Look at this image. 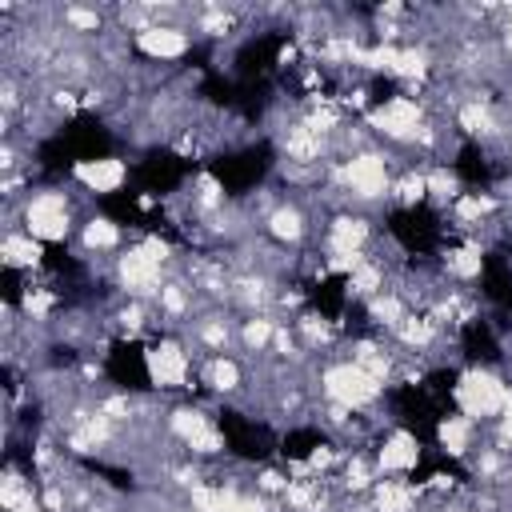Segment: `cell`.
<instances>
[{
  "mask_svg": "<svg viewBox=\"0 0 512 512\" xmlns=\"http://www.w3.org/2000/svg\"><path fill=\"white\" fill-rule=\"evenodd\" d=\"M200 380H204L216 396H236V392H244L248 372H244V360H240V356L220 352V356H204V364H200Z\"/></svg>",
  "mask_w": 512,
  "mask_h": 512,
  "instance_id": "4fadbf2b",
  "label": "cell"
},
{
  "mask_svg": "<svg viewBox=\"0 0 512 512\" xmlns=\"http://www.w3.org/2000/svg\"><path fill=\"white\" fill-rule=\"evenodd\" d=\"M192 360L196 352L188 348L184 336H160L156 344L144 348V372H148V384L152 392H184L192 388Z\"/></svg>",
  "mask_w": 512,
  "mask_h": 512,
  "instance_id": "52a82bcc",
  "label": "cell"
},
{
  "mask_svg": "<svg viewBox=\"0 0 512 512\" xmlns=\"http://www.w3.org/2000/svg\"><path fill=\"white\" fill-rule=\"evenodd\" d=\"M120 240H124V232H120V224H116L112 216H84V224H80V248H84L88 256L116 252Z\"/></svg>",
  "mask_w": 512,
  "mask_h": 512,
  "instance_id": "44dd1931",
  "label": "cell"
},
{
  "mask_svg": "<svg viewBox=\"0 0 512 512\" xmlns=\"http://www.w3.org/2000/svg\"><path fill=\"white\" fill-rule=\"evenodd\" d=\"M320 396L348 412H368L384 396V384L376 376H368L360 364H352L348 356H340L320 368Z\"/></svg>",
  "mask_w": 512,
  "mask_h": 512,
  "instance_id": "5b68a950",
  "label": "cell"
},
{
  "mask_svg": "<svg viewBox=\"0 0 512 512\" xmlns=\"http://www.w3.org/2000/svg\"><path fill=\"white\" fill-rule=\"evenodd\" d=\"M20 224L40 244H64L72 236V224H76L72 196L64 188H36V192H28L24 204H20Z\"/></svg>",
  "mask_w": 512,
  "mask_h": 512,
  "instance_id": "277c9868",
  "label": "cell"
},
{
  "mask_svg": "<svg viewBox=\"0 0 512 512\" xmlns=\"http://www.w3.org/2000/svg\"><path fill=\"white\" fill-rule=\"evenodd\" d=\"M372 244V220L368 212H332L328 228H324V256H352V252H368Z\"/></svg>",
  "mask_w": 512,
  "mask_h": 512,
  "instance_id": "30bf717a",
  "label": "cell"
},
{
  "mask_svg": "<svg viewBox=\"0 0 512 512\" xmlns=\"http://www.w3.org/2000/svg\"><path fill=\"white\" fill-rule=\"evenodd\" d=\"M72 180L80 184V192L92 196H116L128 184V160L124 156H88L72 164Z\"/></svg>",
  "mask_w": 512,
  "mask_h": 512,
  "instance_id": "9c48e42d",
  "label": "cell"
},
{
  "mask_svg": "<svg viewBox=\"0 0 512 512\" xmlns=\"http://www.w3.org/2000/svg\"><path fill=\"white\" fill-rule=\"evenodd\" d=\"M508 380L488 368V364H468L456 372V384H452V404L460 416H468L472 424H492L504 416V396H508Z\"/></svg>",
  "mask_w": 512,
  "mask_h": 512,
  "instance_id": "7a4b0ae2",
  "label": "cell"
},
{
  "mask_svg": "<svg viewBox=\"0 0 512 512\" xmlns=\"http://www.w3.org/2000/svg\"><path fill=\"white\" fill-rule=\"evenodd\" d=\"M436 444H440L444 456L468 460L472 448H476V424L468 416H460V412H448V416L436 420Z\"/></svg>",
  "mask_w": 512,
  "mask_h": 512,
  "instance_id": "2e32d148",
  "label": "cell"
},
{
  "mask_svg": "<svg viewBox=\"0 0 512 512\" xmlns=\"http://www.w3.org/2000/svg\"><path fill=\"white\" fill-rule=\"evenodd\" d=\"M368 496H372V508H376V512H416L424 488L408 484L404 476H380Z\"/></svg>",
  "mask_w": 512,
  "mask_h": 512,
  "instance_id": "9a60e30c",
  "label": "cell"
},
{
  "mask_svg": "<svg viewBox=\"0 0 512 512\" xmlns=\"http://www.w3.org/2000/svg\"><path fill=\"white\" fill-rule=\"evenodd\" d=\"M392 200H396L400 208H420V204H428V180H424V168L404 164L400 176H392Z\"/></svg>",
  "mask_w": 512,
  "mask_h": 512,
  "instance_id": "603a6c76",
  "label": "cell"
},
{
  "mask_svg": "<svg viewBox=\"0 0 512 512\" xmlns=\"http://www.w3.org/2000/svg\"><path fill=\"white\" fill-rule=\"evenodd\" d=\"M164 428H168V436L180 444V448H188V456L192 460H216V456H224V432L212 424V416L204 412V408H196V404H172L168 408V416H164Z\"/></svg>",
  "mask_w": 512,
  "mask_h": 512,
  "instance_id": "8992f818",
  "label": "cell"
},
{
  "mask_svg": "<svg viewBox=\"0 0 512 512\" xmlns=\"http://www.w3.org/2000/svg\"><path fill=\"white\" fill-rule=\"evenodd\" d=\"M344 288H348V300L368 304L372 296H380V292L388 288V268L368 252V260H364V264H356V268L344 276Z\"/></svg>",
  "mask_w": 512,
  "mask_h": 512,
  "instance_id": "d6986e66",
  "label": "cell"
},
{
  "mask_svg": "<svg viewBox=\"0 0 512 512\" xmlns=\"http://www.w3.org/2000/svg\"><path fill=\"white\" fill-rule=\"evenodd\" d=\"M276 324H280V320H272V312H248L244 320H236V348L248 352V356L272 352Z\"/></svg>",
  "mask_w": 512,
  "mask_h": 512,
  "instance_id": "ac0fdd59",
  "label": "cell"
},
{
  "mask_svg": "<svg viewBox=\"0 0 512 512\" xmlns=\"http://www.w3.org/2000/svg\"><path fill=\"white\" fill-rule=\"evenodd\" d=\"M364 312H368L372 328H380L384 336H392V332H396V328L404 324V316L412 312V304H408V300H404V296H400V292H396V288L388 284V288H384L380 296H372V300L364 304Z\"/></svg>",
  "mask_w": 512,
  "mask_h": 512,
  "instance_id": "ffe728a7",
  "label": "cell"
},
{
  "mask_svg": "<svg viewBox=\"0 0 512 512\" xmlns=\"http://www.w3.org/2000/svg\"><path fill=\"white\" fill-rule=\"evenodd\" d=\"M0 264L12 268V272H36L44 264V244L36 236H28L24 228L20 232H4V240H0Z\"/></svg>",
  "mask_w": 512,
  "mask_h": 512,
  "instance_id": "e0dca14e",
  "label": "cell"
},
{
  "mask_svg": "<svg viewBox=\"0 0 512 512\" xmlns=\"http://www.w3.org/2000/svg\"><path fill=\"white\" fill-rule=\"evenodd\" d=\"M168 264H172V244L160 236H144L112 256V284L124 292V300L152 304L168 284Z\"/></svg>",
  "mask_w": 512,
  "mask_h": 512,
  "instance_id": "6da1fadb",
  "label": "cell"
},
{
  "mask_svg": "<svg viewBox=\"0 0 512 512\" xmlns=\"http://www.w3.org/2000/svg\"><path fill=\"white\" fill-rule=\"evenodd\" d=\"M36 492H32V484L12 468L8 476H4V488H0V504H4V512H16L20 504H28Z\"/></svg>",
  "mask_w": 512,
  "mask_h": 512,
  "instance_id": "d4e9b609",
  "label": "cell"
},
{
  "mask_svg": "<svg viewBox=\"0 0 512 512\" xmlns=\"http://www.w3.org/2000/svg\"><path fill=\"white\" fill-rule=\"evenodd\" d=\"M364 124L372 128V136H384L396 148H416L420 144V132L428 124V108H424L420 96L392 92V96H384V100H376L368 108Z\"/></svg>",
  "mask_w": 512,
  "mask_h": 512,
  "instance_id": "3957f363",
  "label": "cell"
},
{
  "mask_svg": "<svg viewBox=\"0 0 512 512\" xmlns=\"http://www.w3.org/2000/svg\"><path fill=\"white\" fill-rule=\"evenodd\" d=\"M264 236H268L272 244H280V248H300V244L312 236V216H308V208H304L296 196L280 200V204L264 216Z\"/></svg>",
  "mask_w": 512,
  "mask_h": 512,
  "instance_id": "7c38bea8",
  "label": "cell"
},
{
  "mask_svg": "<svg viewBox=\"0 0 512 512\" xmlns=\"http://www.w3.org/2000/svg\"><path fill=\"white\" fill-rule=\"evenodd\" d=\"M56 16H60V28L76 32V36H100V28H104V12L88 8V4H64Z\"/></svg>",
  "mask_w": 512,
  "mask_h": 512,
  "instance_id": "cb8c5ba5",
  "label": "cell"
},
{
  "mask_svg": "<svg viewBox=\"0 0 512 512\" xmlns=\"http://www.w3.org/2000/svg\"><path fill=\"white\" fill-rule=\"evenodd\" d=\"M480 272H484V244L480 240H464V244H452V248H444V256H440V276H448V280H456V284H472V280H480Z\"/></svg>",
  "mask_w": 512,
  "mask_h": 512,
  "instance_id": "5bb4252c",
  "label": "cell"
},
{
  "mask_svg": "<svg viewBox=\"0 0 512 512\" xmlns=\"http://www.w3.org/2000/svg\"><path fill=\"white\" fill-rule=\"evenodd\" d=\"M132 48L140 56H148L152 64H172V60H184L188 48H192V36L184 24H148L144 32L132 36Z\"/></svg>",
  "mask_w": 512,
  "mask_h": 512,
  "instance_id": "ba28073f",
  "label": "cell"
},
{
  "mask_svg": "<svg viewBox=\"0 0 512 512\" xmlns=\"http://www.w3.org/2000/svg\"><path fill=\"white\" fill-rule=\"evenodd\" d=\"M380 476H408L420 468V436L408 428H388L372 452Z\"/></svg>",
  "mask_w": 512,
  "mask_h": 512,
  "instance_id": "8fae6325",
  "label": "cell"
},
{
  "mask_svg": "<svg viewBox=\"0 0 512 512\" xmlns=\"http://www.w3.org/2000/svg\"><path fill=\"white\" fill-rule=\"evenodd\" d=\"M424 180H428V204H436V208H452V200L464 192V184H460V172L452 168V164H432V168H424Z\"/></svg>",
  "mask_w": 512,
  "mask_h": 512,
  "instance_id": "7402d4cb",
  "label": "cell"
}]
</instances>
